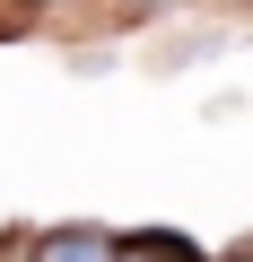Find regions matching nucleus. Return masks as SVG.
Returning a JSON list of instances; mask_svg holds the SVG:
<instances>
[{
    "label": "nucleus",
    "instance_id": "f03ea898",
    "mask_svg": "<svg viewBox=\"0 0 253 262\" xmlns=\"http://www.w3.org/2000/svg\"><path fill=\"white\" fill-rule=\"evenodd\" d=\"M113 262H201V253H192L183 236H166V227H157V236H122V245H113Z\"/></svg>",
    "mask_w": 253,
    "mask_h": 262
},
{
    "label": "nucleus",
    "instance_id": "7ed1b4c3",
    "mask_svg": "<svg viewBox=\"0 0 253 262\" xmlns=\"http://www.w3.org/2000/svg\"><path fill=\"white\" fill-rule=\"evenodd\" d=\"M236 262H253V245H244V253H236Z\"/></svg>",
    "mask_w": 253,
    "mask_h": 262
},
{
    "label": "nucleus",
    "instance_id": "f257e3e1",
    "mask_svg": "<svg viewBox=\"0 0 253 262\" xmlns=\"http://www.w3.org/2000/svg\"><path fill=\"white\" fill-rule=\"evenodd\" d=\"M113 245L122 236H105V227H53L27 245V262H113Z\"/></svg>",
    "mask_w": 253,
    "mask_h": 262
}]
</instances>
